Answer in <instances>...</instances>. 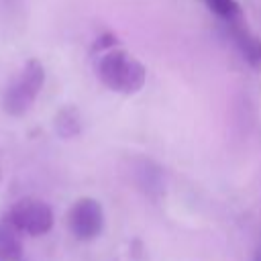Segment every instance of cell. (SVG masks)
<instances>
[{
    "instance_id": "obj_9",
    "label": "cell",
    "mask_w": 261,
    "mask_h": 261,
    "mask_svg": "<svg viewBox=\"0 0 261 261\" xmlns=\"http://www.w3.org/2000/svg\"><path fill=\"white\" fill-rule=\"evenodd\" d=\"M20 261H24V259H20Z\"/></svg>"
},
{
    "instance_id": "obj_6",
    "label": "cell",
    "mask_w": 261,
    "mask_h": 261,
    "mask_svg": "<svg viewBox=\"0 0 261 261\" xmlns=\"http://www.w3.org/2000/svg\"><path fill=\"white\" fill-rule=\"evenodd\" d=\"M0 259L2 261H20L22 259L20 230H16L8 220L0 222Z\"/></svg>"
},
{
    "instance_id": "obj_7",
    "label": "cell",
    "mask_w": 261,
    "mask_h": 261,
    "mask_svg": "<svg viewBox=\"0 0 261 261\" xmlns=\"http://www.w3.org/2000/svg\"><path fill=\"white\" fill-rule=\"evenodd\" d=\"M55 133L63 139H71L75 135H80L82 130V120H80V112L75 106H63L59 108V112L55 114Z\"/></svg>"
},
{
    "instance_id": "obj_4",
    "label": "cell",
    "mask_w": 261,
    "mask_h": 261,
    "mask_svg": "<svg viewBox=\"0 0 261 261\" xmlns=\"http://www.w3.org/2000/svg\"><path fill=\"white\" fill-rule=\"evenodd\" d=\"M67 226L77 241H94L104 228L102 204L94 198H80L67 212Z\"/></svg>"
},
{
    "instance_id": "obj_3",
    "label": "cell",
    "mask_w": 261,
    "mask_h": 261,
    "mask_svg": "<svg viewBox=\"0 0 261 261\" xmlns=\"http://www.w3.org/2000/svg\"><path fill=\"white\" fill-rule=\"evenodd\" d=\"M6 220L29 237H43L53 228V210L47 202L37 198H22L8 210Z\"/></svg>"
},
{
    "instance_id": "obj_5",
    "label": "cell",
    "mask_w": 261,
    "mask_h": 261,
    "mask_svg": "<svg viewBox=\"0 0 261 261\" xmlns=\"http://www.w3.org/2000/svg\"><path fill=\"white\" fill-rule=\"evenodd\" d=\"M226 24H228V31H230L237 47L245 55V59L251 65H261V41L247 29V24L243 22V16L232 22H226Z\"/></svg>"
},
{
    "instance_id": "obj_2",
    "label": "cell",
    "mask_w": 261,
    "mask_h": 261,
    "mask_svg": "<svg viewBox=\"0 0 261 261\" xmlns=\"http://www.w3.org/2000/svg\"><path fill=\"white\" fill-rule=\"evenodd\" d=\"M45 84V67L39 59H29L20 73L6 88L2 98V108L10 116H22L37 100Z\"/></svg>"
},
{
    "instance_id": "obj_1",
    "label": "cell",
    "mask_w": 261,
    "mask_h": 261,
    "mask_svg": "<svg viewBox=\"0 0 261 261\" xmlns=\"http://www.w3.org/2000/svg\"><path fill=\"white\" fill-rule=\"evenodd\" d=\"M96 73L108 90L126 94V96L137 94L147 80L145 65L137 57H133L128 51L118 47L102 51L96 63Z\"/></svg>"
},
{
    "instance_id": "obj_8",
    "label": "cell",
    "mask_w": 261,
    "mask_h": 261,
    "mask_svg": "<svg viewBox=\"0 0 261 261\" xmlns=\"http://www.w3.org/2000/svg\"><path fill=\"white\" fill-rule=\"evenodd\" d=\"M204 2L224 22H232V20H237V18L243 16V10H241V6H239L237 0H204Z\"/></svg>"
}]
</instances>
